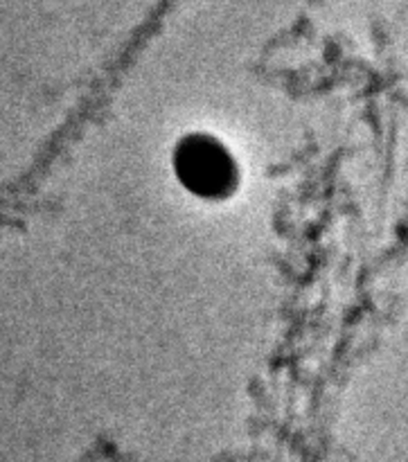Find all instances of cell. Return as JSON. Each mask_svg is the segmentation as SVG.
<instances>
[{
    "label": "cell",
    "mask_w": 408,
    "mask_h": 462,
    "mask_svg": "<svg viewBox=\"0 0 408 462\" xmlns=\"http://www.w3.org/2000/svg\"><path fill=\"white\" fill-rule=\"evenodd\" d=\"M179 174L199 194H221L233 180V162L212 140H190L179 153Z\"/></svg>",
    "instance_id": "1"
}]
</instances>
